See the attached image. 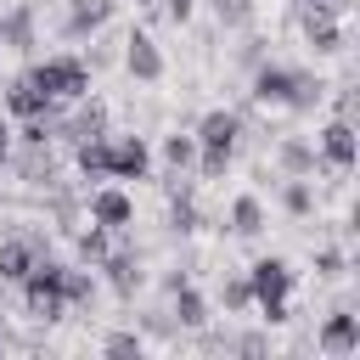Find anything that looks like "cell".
Returning a JSON list of instances; mask_svg holds the SVG:
<instances>
[{"mask_svg": "<svg viewBox=\"0 0 360 360\" xmlns=\"http://www.w3.org/2000/svg\"><path fill=\"white\" fill-rule=\"evenodd\" d=\"M22 298H28V315H34V321H56V315L68 309V298H62V264H56V259H39V264L22 276Z\"/></svg>", "mask_w": 360, "mask_h": 360, "instance_id": "7a4b0ae2", "label": "cell"}, {"mask_svg": "<svg viewBox=\"0 0 360 360\" xmlns=\"http://www.w3.org/2000/svg\"><path fill=\"white\" fill-rule=\"evenodd\" d=\"M124 68H129L141 84L163 79V51L152 45V34H129V39H124Z\"/></svg>", "mask_w": 360, "mask_h": 360, "instance_id": "277c9868", "label": "cell"}, {"mask_svg": "<svg viewBox=\"0 0 360 360\" xmlns=\"http://www.w3.org/2000/svg\"><path fill=\"white\" fill-rule=\"evenodd\" d=\"M281 163H287L292 174H309V169H315V152H309L304 141H287V146H281Z\"/></svg>", "mask_w": 360, "mask_h": 360, "instance_id": "7402d4cb", "label": "cell"}, {"mask_svg": "<svg viewBox=\"0 0 360 360\" xmlns=\"http://www.w3.org/2000/svg\"><path fill=\"white\" fill-rule=\"evenodd\" d=\"M101 270L112 276V287H118V292H135V281H141V270H135V259H129V253H112V259H101Z\"/></svg>", "mask_w": 360, "mask_h": 360, "instance_id": "d6986e66", "label": "cell"}, {"mask_svg": "<svg viewBox=\"0 0 360 360\" xmlns=\"http://www.w3.org/2000/svg\"><path fill=\"white\" fill-rule=\"evenodd\" d=\"M79 169H84L90 180H101V174H107V135H96V141H79Z\"/></svg>", "mask_w": 360, "mask_h": 360, "instance_id": "ac0fdd59", "label": "cell"}, {"mask_svg": "<svg viewBox=\"0 0 360 360\" xmlns=\"http://www.w3.org/2000/svg\"><path fill=\"white\" fill-rule=\"evenodd\" d=\"M6 107H11L17 118H45V112H51V96L22 73V79H11V90H6Z\"/></svg>", "mask_w": 360, "mask_h": 360, "instance_id": "52a82bcc", "label": "cell"}, {"mask_svg": "<svg viewBox=\"0 0 360 360\" xmlns=\"http://www.w3.org/2000/svg\"><path fill=\"white\" fill-rule=\"evenodd\" d=\"M112 17V0H73L68 6V34H90Z\"/></svg>", "mask_w": 360, "mask_h": 360, "instance_id": "5bb4252c", "label": "cell"}, {"mask_svg": "<svg viewBox=\"0 0 360 360\" xmlns=\"http://www.w3.org/2000/svg\"><path fill=\"white\" fill-rule=\"evenodd\" d=\"M6 146H11V129H6V118H0V158H6Z\"/></svg>", "mask_w": 360, "mask_h": 360, "instance_id": "4dcf8cb0", "label": "cell"}, {"mask_svg": "<svg viewBox=\"0 0 360 360\" xmlns=\"http://www.w3.org/2000/svg\"><path fill=\"white\" fill-rule=\"evenodd\" d=\"M236 112H208L202 124H197V141H202V152H231L236 146Z\"/></svg>", "mask_w": 360, "mask_h": 360, "instance_id": "ba28073f", "label": "cell"}, {"mask_svg": "<svg viewBox=\"0 0 360 360\" xmlns=\"http://www.w3.org/2000/svg\"><path fill=\"white\" fill-rule=\"evenodd\" d=\"M163 158H169V163H174V174H180V169L191 163V141H186V135H169V141H163Z\"/></svg>", "mask_w": 360, "mask_h": 360, "instance_id": "d4e9b609", "label": "cell"}, {"mask_svg": "<svg viewBox=\"0 0 360 360\" xmlns=\"http://www.w3.org/2000/svg\"><path fill=\"white\" fill-rule=\"evenodd\" d=\"M231 231H236V236H259V231H264L259 197H236V202H231Z\"/></svg>", "mask_w": 360, "mask_h": 360, "instance_id": "9a60e30c", "label": "cell"}, {"mask_svg": "<svg viewBox=\"0 0 360 360\" xmlns=\"http://www.w3.org/2000/svg\"><path fill=\"white\" fill-rule=\"evenodd\" d=\"M107 354H141V338L135 332H112L107 338Z\"/></svg>", "mask_w": 360, "mask_h": 360, "instance_id": "4316f807", "label": "cell"}, {"mask_svg": "<svg viewBox=\"0 0 360 360\" xmlns=\"http://www.w3.org/2000/svg\"><path fill=\"white\" fill-rule=\"evenodd\" d=\"M281 202H287L292 214H309V186H304V180H292V186L281 191Z\"/></svg>", "mask_w": 360, "mask_h": 360, "instance_id": "484cf974", "label": "cell"}, {"mask_svg": "<svg viewBox=\"0 0 360 360\" xmlns=\"http://www.w3.org/2000/svg\"><path fill=\"white\" fill-rule=\"evenodd\" d=\"M321 101V79H309V73H292V90H287V107L292 112H309Z\"/></svg>", "mask_w": 360, "mask_h": 360, "instance_id": "e0dca14e", "label": "cell"}, {"mask_svg": "<svg viewBox=\"0 0 360 360\" xmlns=\"http://www.w3.org/2000/svg\"><path fill=\"white\" fill-rule=\"evenodd\" d=\"M248 287H253V304L264 309V321H287V287H292L287 259H259L248 270Z\"/></svg>", "mask_w": 360, "mask_h": 360, "instance_id": "6da1fadb", "label": "cell"}, {"mask_svg": "<svg viewBox=\"0 0 360 360\" xmlns=\"http://www.w3.org/2000/svg\"><path fill=\"white\" fill-rule=\"evenodd\" d=\"M321 152H326L338 169H349V163H354V129H349V118H332V124L321 129Z\"/></svg>", "mask_w": 360, "mask_h": 360, "instance_id": "8fae6325", "label": "cell"}, {"mask_svg": "<svg viewBox=\"0 0 360 360\" xmlns=\"http://www.w3.org/2000/svg\"><path fill=\"white\" fill-rule=\"evenodd\" d=\"M287 90H292V73H287V68H259V73H253V101L287 107Z\"/></svg>", "mask_w": 360, "mask_h": 360, "instance_id": "30bf717a", "label": "cell"}, {"mask_svg": "<svg viewBox=\"0 0 360 360\" xmlns=\"http://www.w3.org/2000/svg\"><path fill=\"white\" fill-rule=\"evenodd\" d=\"M248 304H253L248 276H231V281H225V309H248Z\"/></svg>", "mask_w": 360, "mask_h": 360, "instance_id": "cb8c5ba5", "label": "cell"}, {"mask_svg": "<svg viewBox=\"0 0 360 360\" xmlns=\"http://www.w3.org/2000/svg\"><path fill=\"white\" fill-rule=\"evenodd\" d=\"M304 6H309V0H304Z\"/></svg>", "mask_w": 360, "mask_h": 360, "instance_id": "d6a6232c", "label": "cell"}, {"mask_svg": "<svg viewBox=\"0 0 360 360\" xmlns=\"http://www.w3.org/2000/svg\"><path fill=\"white\" fill-rule=\"evenodd\" d=\"M321 349H326V354H349V349H360V321H354V315H332V321L321 326Z\"/></svg>", "mask_w": 360, "mask_h": 360, "instance_id": "7c38bea8", "label": "cell"}, {"mask_svg": "<svg viewBox=\"0 0 360 360\" xmlns=\"http://www.w3.org/2000/svg\"><path fill=\"white\" fill-rule=\"evenodd\" d=\"M68 135H73V141H96V135H107V112H101V107H79V112L68 118Z\"/></svg>", "mask_w": 360, "mask_h": 360, "instance_id": "2e32d148", "label": "cell"}, {"mask_svg": "<svg viewBox=\"0 0 360 360\" xmlns=\"http://www.w3.org/2000/svg\"><path fill=\"white\" fill-rule=\"evenodd\" d=\"M90 292H96L90 270H62V298L68 304H90Z\"/></svg>", "mask_w": 360, "mask_h": 360, "instance_id": "44dd1931", "label": "cell"}, {"mask_svg": "<svg viewBox=\"0 0 360 360\" xmlns=\"http://www.w3.org/2000/svg\"><path fill=\"white\" fill-rule=\"evenodd\" d=\"M191 6H197V0H169V17H174V22H186V17H191Z\"/></svg>", "mask_w": 360, "mask_h": 360, "instance_id": "f546056e", "label": "cell"}, {"mask_svg": "<svg viewBox=\"0 0 360 360\" xmlns=\"http://www.w3.org/2000/svg\"><path fill=\"white\" fill-rule=\"evenodd\" d=\"M90 219H96L101 231H118V225H129V219H135V202H129L118 186H101V191L90 197Z\"/></svg>", "mask_w": 360, "mask_h": 360, "instance_id": "8992f818", "label": "cell"}, {"mask_svg": "<svg viewBox=\"0 0 360 360\" xmlns=\"http://www.w3.org/2000/svg\"><path fill=\"white\" fill-rule=\"evenodd\" d=\"M174 315H180V326H202V321H208L202 298H197L191 287H180V281H174Z\"/></svg>", "mask_w": 360, "mask_h": 360, "instance_id": "ffe728a7", "label": "cell"}, {"mask_svg": "<svg viewBox=\"0 0 360 360\" xmlns=\"http://www.w3.org/2000/svg\"><path fill=\"white\" fill-rule=\"evenodd\" d=\"M28 79L56 101H79L84 90H90V73H84V62H73V56H51V62H39V68H28Z\"/></svg>", "mask_w": 360, "mask_h": 360, "instance_id": "3957f363", "label": "cell"}, {"mask_svg": "<svg viewBox=\"0 0 360 360\" xmlns=\"http://www.w3.org/2000/svg\"><path fill=\"white\" fill-rule=\"evenodd\" d=\"M0 45H11V51H28L34 45V6H11L0 17Z\"/></svg>", "mask_w": 360, "mask_h": 360, "instance_id": "4fadbf2b", "label": "cell"}, {"mask_svg": "<svg viewBox=\"0 0 360 360\" xmlns=\"http://www.w3.org/2000/svg\"><path fill=\"white\" fill-rule=\"evenodd\" d=\"M107 174H118V180H141V174H146V141H141V135L107 141Z\"/></svg>", "mask_w": 360, "mask_h": 360, "instance_id": "5b68a950", "label": "cell"}, {"mask_svg": "<svg viewBox=\"0 0 360 360\" xmlns=\"http://www.w3.org/2000/svg\"><path fill=\"white\" fill-rule=\"evenodd\" d=\"M34 264H39V248L34 242H22V236L17 242H0V281H22Z\"/></svg>", "mask_w": 360, "mask_h": 360, "instance_id": "9c48e42d", "label": "cell"}, {"mask_svg": "<svg viewBox=\"0 0 360 360\" xmlns=\"http://www.w3.org/2000/svg\"><path fill=\"white\" fill-rule=\"evenodd\" d=\"M79 253H84L90 264H101V259H107V236H101V225H90V231H79Z\"/></svg>", "mask_w": 360, "mask_h": 360, "instance_id": "603a6c76", "label": "cell"}, {"mask_svg": "<svg viewBox=\"0 0 360 360\" xmlns=\"http://www.w3.org/2000/svg\"><path fill=\"white\" fill-rule=\"evenodd\" d=\"M135 6H146V0H135Z\"/></svg>", "mask_w": 360, "mask_h": 360, "instance_id": "1f68e13d", "label": "cell"}, {"mask_svg": "<svg viewBox=\"0 0 360 360\" xmlns=\"http://www.w3.org/2000/svg\"><path fill=\"white\" fill-rule=\"evenodd\" d=\"M225 163H231V152H202V174H208V180H219Z\"/></svg>", "mask_w": 360, "mask_h": 360, "instance_id": "83f0119b", "label": "cell"}, {"mask_svg": "<svg viewBox=\"0 0 360 360\" xmlns=\"http://www.w3.org/2000/svg\"><path fill=\"white\" fill-rule=\"evenodd\" d=\"M214 11H219L225 22H242V17H248V0H214Z\"/></svg>", "mask_w": 360, "mask_h": 360, "instance_id": "f1b7e54d", "label": "cell"}]
</instances>
